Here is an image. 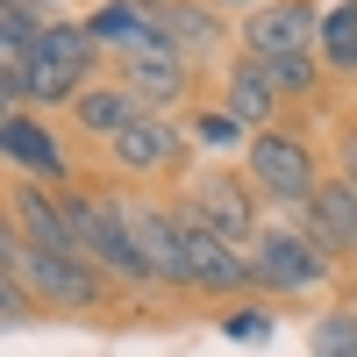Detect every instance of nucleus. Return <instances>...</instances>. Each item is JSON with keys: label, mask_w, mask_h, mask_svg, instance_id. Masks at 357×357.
<instances>
[{"label": "nucleus", "mask_w": 357, "mask_h": 357, "mask_svg": "<svg viewBox=\"0 0 357 357\" xmlns=\"http://www.w3.org/2000/svg\"><path fill=\"white\" fill-rule=\"evenodd\" d=\"M93 65H100V43L86 36V22H50L43 36H36V50H29V65L22 72H0V100H8V114L15 107H72L86 86H100L93 79Z\"/></svg>", "instance_id": "obj_1"}, {"label": "nucleus", "mask_w": 357, "mask_h": 357, "mask_svg": "<svg viewBox=\"0 0 357 357\" xmlns=\"http://www.w3.org/2000/svg\"><path fill=\"white\" fill-rule=\"evenodd\" d=\"M65 215H72V236H79V257L100 264L107 279H129V286H158V272L143 264L136 236H129V215L114 193H93V186H65Z\"/></svg>", "instance_id": "obj_2"}, {"label": "nucleus", "mask_w": 357, "mask_h": 357, "mask_svg": "<svg viewBox=\"0 0 357 357\" xmlns=\"http://www.w3.org/2000/svg\"><path fill=\"white\" fill-rule=\"evenodd\" d=\"M0 264L29 286V301L36 307H65V314H93L107 301V272L86 257H50V250H29L22 236L8 229V250H0Z\"/></svg>", "instance_id": "obj_3"}, {"label": "nucleus", "mask_w": 357, "mask_h": 357, "mask_svg": "<svg viewBox=\"0 0 357 357\" xmlns=\"http://www.w3.org/2000/svg\"><path fill=\"white\" fill-rule=\"evenodd\" d=\"M243 257H250L257 293H314V286L336 279V257L321 250L307 229H272V222H264L243 243Z\"/></svg>", "instance_id": "obj_4"}, {"label": "nucleus", "mask_w": 357, "mask_h": 357, "mask_svg": "<svg viewBox=\"0 0 357 357\" xmlns=\"http://www.w3.org/2000/svg\"><path fill=\"white\" fill-rule=\"evenodd\" d=\"M243 172H250V186H257L264 200L293 207V215L321 193V165H314V151H307L301 129H257L250 151H243Z\"/></svg>", "instance_id": "obj_5"}, {"label": "nucleus", "mask_w": 357, "mask_h": 357, "mask_svg": "<svg viewBox=\"0 0 357 357\" xmlns=\"http://www.w3.org/2000/svg\"><path fill=\"white\" fill-rule=\"evenodd\" d=\"M122 86L151 107V114H165V107H178L186 100V86H193V65H186V50H178L165 29H151L129 57H122Z\"/></svg>", "instance_id": "obj_6"}, {"label": "nucleus", "mask_w": 357, "mask_h": 357, "mask_svg": "<svg viewBox=\"0 0 357 357\" xmlns=\"http://www.w3.org/2000/svg\"><path fill=\"white\" fill-rule=\"evenodd\" d=\"M321 36V8L314 0H272L243 22V57L257 65H286V57H307Z\"/></svg>", "instance_id": "obj_7"}, {"label": "nucleus", "mask_w": 357, "mask_h": 357, "mask_svg": "<svg viewBox=\"0 0 357 357\" xmlns=\"http://www.w3.org/2000/svg\"><path fill=\"white\" fill-rule=\"evenodd\" d=\"M250 193H257V186H243V178L215 172V178H200V186H193L186 200H178V215H186V222H200V229H215L222 243H236V250H243L250 236L264 229V222H257V200H250Z\"/></svg>", "instance_id": "obj_8"}, {"label": "nucleus", "mask_w": 357, "mask_h": 357, "mask_svg": "<svg viewBox=\"0 0 357 357\" xmlns=\"http://www.w3.org/2000/svg\"><path fill=\"white\" fill-rule=\"evenodd\" d=\"M0 136H8V165H15V178H36V186H57V193L72 186V158H65V143H57V129L43 122V114L15 107Z\"/></svg>", "instance_id": "obj_9"}, {"label": "nucleus", "mask_w": 357, "mask_h": 357, "mask_svg": "<svg viewBox=\"0 0 357 357\" xmlns=\"http://www.w3.org/2000/svg\"><path fill=\"white\" fill-rule=\"evenodd\" d=\"M178 222H186V215H178ZM186 293H257L250 257L236 243H222L215 229L186 222Z\"/></svg>", "instance_id": "obj_10"}, {"label": "nucleus", "mask_w": 357, "mask_h": 357, "mask_svg": "<svg viewBox=\"0 0 357 357\" xmlns=\"http://www.w3.org/2000/svg\"><path fill=\"white\" fill-rule=\"evenodd\" d=\"M186 143H193V136L178 129L172 114H143L136 129H122V136L107 143V158L122 165L129 178H158V172H172L178 158H186Z\"/></svg>", "instance_id": "obj_11"}, {"label": "nucleus", "mask_w": 357, "mask_h": 357, "mask_svg": "<svg viewBox=\"0 0 357 357\" xmlns=\"http://www.w3.org/2000/svg\"><path fill=\"white\" fill-rule=\"evenodd\" d=\"M279 100H286V93H279V79L264 72L257 57H236V65L222 72V107H229L250 136H257V129H279Z\"/></svg>", "instance_id": "obj_12"}, {"label": "nucleus", "mask_w": 357, "mask_h": 357, "mask_svg": "<svg viewBox=\"0 0 357 357\" xmlns=\"http://www.w3.org/2000/svg\"><path fill=\"white\" fill-rule=\"evenodd\" d=\"M301 229L329 257H357V193L343 186V178H321V193L301 207Z\"/></svg>", "instance_id": "obj_13"}, {"label": "nucleus", "mask_w": 357, "mask_h": 357, "mask_svg": "<svg viewBox=\"0 0 357 357\" xmlns=\"http://www.w3.org/2000/svg\"><path fill=\"white\" fill-rule=\"evenodd\" d=\"M143 114H151V107H143L122 79H114V86H86V93L72 100V122H79L86 136H100V143H114L122 129H136Z\"/></svg>", "instance_id": "obj_14"}, {"label": "nucleus", "mask_w": 357, "mask_h": 357, "mask_svg": "<svg viewBox=\"0 0 357 357\" xmlns=\"http://www.w3.org/2000/svg\"><path fill=\"white\" fill-rule=\"evenodd\" d=\"M158 29L186 50V65H200V57H222V8H207V0H172V8L158 15Z\"/></svg>", "instance_id": "obj_15"}, {"label": "nucleus", "mask_w": 357, "mask_h": 357, "mask_svg": "<svg viewBox=\"0 0 357 357\" xmlns=\"http://www.w3.org/2000/svg\"><path fill=\"white\" fill-rule=\"evenodd\" d=\"M158 29V15H143V8H129V0H100L93 15H86V36H93L100 50H114V57H129L143 36Z\"/></svg>", "instance_id": "obj_16"}, {"label": "nucleus", "mask_w": 357, "mask_h": 357, "mask_svg": "<svg viewBox=\"0 0 357 357\" xmlns=\"http://www.w3.org/2000/svg\"><path fill=\"white\" fill-rule=\"evenodd\" d=\"M321 65L329 72H357V0H336V8H321Z\"/></svg>", "instance_id": "obj_17"}, {"label": "nucleus", "mask_w": 357, "mask_h": 357, "mask_svg": "<svg viewBox=\"0 0 357 357\" xmlns=\"http://www.w3.org/2000/svg\"><path fill=\"white\" fill-rule=\"evenodd\" d=\"M193 151H215V158H229V151H250V129L236 122L229 107H207V114H193Z\"/></svg>", "instance_id": "obj_18"}, {"label": "nucleus", "mask_w": 357, "mask_h": 357, "mask_svg": "<svg viewBox=\"0 0 357 357\" xmlns=\"http://www.w3.org/2000/svg\"><path fill=\"white\" fill-rule=\"evenodd\" d=\"M307 350H314V357H357V307H329V314H314Z\"/></svg>", "instance_id": "obj_19"}, {"label": "nucleus", "mask_w": 357, "mask_h": 357, "mask_svg": "<svg viewBox=\"0 0 357 357\" xmlns=\"http://www.w3.org/2000/svg\"><path fill=\"white\" fill-rule=\"evenodd\" d=\"M222 336H229V343H264V336H272V314H264V307H243V314L222 321Z\"/></svg>", "instance_id": "obj_20"}, {"label": "nucleus", "mask_w": 357, "mask_h": 357, "mask_svg": "<svg viewBox=\"0 0 357 357\" xmlns=\"http://www.w3.org/2000/svg\"><path fill=\"white\" fill-rule=\"evenodd\" d=\"M15 8H29V15H43V22H65V0H15Z\"/></svg>", "instance_id": "obj_21"}, {"label": "nucleus", "mask_w": 357, "mask_h": 357, "mask_svg": "<svg viewBox=\"0 0 357 357\" xmlns=\"http://www.w3.org/2000/svg\"><path fill=\"white\" fill-rule=\"evenodd\" d=\"M343 186H350V193H357V136H350V143H343Z\"/></svg>", "instance_id": "obj_22"}, {"label": "nucleus", "mask_w": 357, "mask_h": 357, "mask_svg": "<svg viewBox=\"0 0 357 357\" xmlns=\"http://www.w3.org/2000/svg\"><path fill=\"white\" fill-rule=\"evenodd\" d=\"M207 8H250L257 15V8H272V0H207Z\"/></svg>", "instance_id": "obj_23"}]
</instances>
